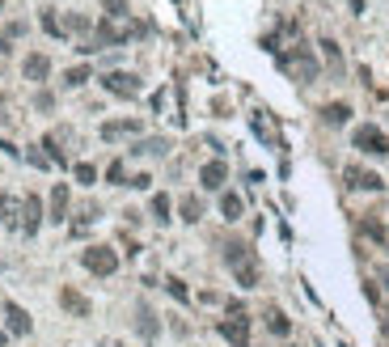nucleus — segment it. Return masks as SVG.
<instances>
[{
	"label": "nucleus",
	"mask_w": 389,
	"mask_h": 347,
	"mask_svg": "<svg viewBox=\"0 0 389 347\" xmlns=\"http://www.w3.org/2000/svg\"><path fill=\"white\" fill-rule=\"evenodd\" d=\"M165 288H169V297L186 301V284H182V280H174V276H169V280H165Z\"/></svg>",
	"instance_id": "obj_31"
},
{
	"label": "nucleus",
	"mask_w": 389,
	"mask_h": 347,
	"mask_svg": "<svg viewBox=\"0 0 389 347\" xmlns=\"http://www.w3.org/2000/svg\"><path fill=\"white\" fill-rule=\"evenodd\" d=\"M47 220L64 225L68 220V182H55L51 187V208H47Z\"/></svg>",
	"instance_id": "obj_14"
},
{
	"label": "nucleus",
	"mask_w": 389,
	"mask_h": 347,
	"mask_svg": "<svg viewBox=\"0 0 389 347\" xmlns=\"http://www.w3.org/2000/svg\"><path fill=\"white\" fill-rule=\"evenodd\" d=\"M106 8L110 13H127V0H106Z\"/></svg>",
	"instance_id": "obj_34"
},
{
	"label": "nucleus",
	"mask_w": 389,
	"mask_h": 347,
	"mask_svg": "<svg viewBox=\"0 0 389 347\" xmlns=\"http://www.w3.org/2000/svg\"><path fill=\"white\" fill-rule=\"evenodd\" d=\"M80 263H85V271H93V276H114V271H119V254H114L110 246H89V250H80Z\"/></svg>",
	"instance_id": "obj_5"
},
{
	"label": "nucleus",
	"mask_w": 389,
	"mask_h": 347,
	"mask_svg": "<svg viewBox=\"0 0 389 347\" xmlns=\"http://www.w3.org/2000/svg\"><path fill=\"white\" fill-rule=\"evenodd\" d=\"M21 72H25V81H34V85H38V81H47V76H51V59H47L42 51H30V55L21 59Z\"/></svg>",
	"instance_id": "obj_10"
},
{
	"label": "nucleus",
	"mask_w": 389,
	"mask_h": 347,
	"mask_svg": "<svg viewBox=\"0 0 389 347\" xmlns=\"http://www.w3.org/2000/svg\"><path fill=\"white\" fill-rule=\"evenodd\" d=\"M322 51H326V59H330V68H343V51H339V42H330V38H322Z\"/></svg>",
	"instance_id": "obj_24"
},
{
	"label": "nucleus",
	"mask_w": 389,
	"mask_h": 347,
	"mask_svg": "<svg viewBox=\"0 0 389 347\" xmlns=\"http://www.w3.org/2000/svg\"><path fill=\"white\" fill-rule=\"evenodd\" d=\"M225 263L233 267V276H237V284H241V288H254V284H258V259H254V250H250V246L229 242V246H225Z\"/></svg>",
	"instance_id": "obj_2"
},
{
	"label": "nucleus",
	"mask_w": 389,
	"mask_h": 347,
	"mask_svg": "<svg viewBox=\"0 0 389 347\" xmlns=\"http://www.w3.org/2000/svg\"><path fill=\"white\" fill-rule=\"evenodd\" d=\"M267 327H271V331H275V335H288V331H292V322H288V318H284V314H275V310H271V314H267Z\"/></svg>",
	"instance_id": "obj_27"
},
{
	"label": "nucleus",
	"mask_w": 389,
	"mask_h": 347,
	"mask_svg": "<svg viewBox=\"0 0 389 347\" xmlns=\"http://www.w3.org/2000/svg\"><path fill=\"white\" fill-rule=\"evenodd\" d=\"M59 305H64L72 318H89V297H80L76 288H64V293H59Z\"/></svg>",
	"instance_id": "obj_17"
},
{
	"label": "nucleus",
	"mask_w": 389,
	"mask_h": 347,
	"mask_svg": "<svg viewBox=\"0 0 389 347\" xmlns=\"http://www.w3.org/2000/svg\"><path fill=\"white\" fill-rule=\"evenodd\" d=\"M21 229H25L30 237L42 229V204H38V195H25V199H21Z\"/></svg>",
	"instance_id": "obj_12"
},
{
	"label": "nucleus",
	"mask_w": 389,
	"mask_h": 347,
	"mask_svg": "<svg viewBox=\"0 0 389 347\" xmlns=\"http://www.w3.org/2000/svg\"><path fill=\"white\" fill-rule=\"evenodd\" d=\"M0 220L8 229H21V199L17 195H0Z\"/></svg>",
	"instance_id": "obj_18"
},
{
	"label": "nucleus",
	"mask_w": 389,
	"mask_h": 347,
	"mask_svg": "<svg viewBox=\"0 0 389 347\" xmlns=\"http://www.w3.org/2000/svg\"><path fill=\"white\" fill-rule=\"evenodd\" d=\"M220 212H225V220H241V212H246V204H241V195H233V191H225V199H220Z\"/></svg>",
	"instance_id": "obj_21"
},
{
	"label": "nucleus",
	"mask_w": 389,
	"mask_h": 347,
	"mask_svg": "<svg viewBox=\"0 0 389 347\" xmlns=\"http://www.w3.org/2000/svg\"><path fill=\"white\" fill-rule=\"evenodd\" d=\"M0 347H4V331H0Z\"/></svg>",
	"instance_id": "obj_36"
},
{
	"label": "nucleus",
	"mask_w": 389,
	"mask_h": 347,
	"mask_svg": "<svg viewBox=\"0 0 389 347\" xmlns=\"http://www.w3.org/2000/svg\"><path fill=\"white\" fill-rule=\"evenodd\" d=\"M4 322H8V335H30V331H34L30 314H25L21 305H13V301H4Z\"/></svg>",
	"instance_id": "obj_15"
},
{
	"label": "nucleus",
	"mask_w": 389,
	"mask_h": 347,
	"mask_svg": "<svg viewBox=\"0 0 389 347\" xmlns=\"http://www.w3.org/2000/svg\"><path fill=\"white\" fill-rule=\"evenodd\" d=\"M25 161H30L34 170H47V165H51V157H47V153H38V148H30V153H25Z\"/></svg>",
	"instance_id": "obj_29"
},
{
	"label": "nucleus",
	"mask_w": 389,
	"mask_h": 347,
	"mask_svg": "<svg viewBox=\"0 0 389 347\" xmlns=\"http://www.w3.org/2000/svg\"><path fill=\"white\" fill-rule=\"evenodd\" d=\"M381 284H385V288H389V267H385V271H381Z\"/></svg>",
	"instance_id": "obj_35"
},
{
	"label": "nucleus",
	"mask_w": 389,
	"mask_h": 347,
	"mask_svg": "<svg viewBox=\"0 0 389 347\" xmlns=\"http://www.w3.org/2000/svg\"><path fill=\"white\" fill-rule=\"evenodd\" d=\"M352 144L360 148V153H373V157H389V136L381 127H373V123H364V127H356V136H352Z\"/></svg>",
	"instance_id": "obj_6"
},
{
	"label": "nucleus",
	"mask_w": 389,
	"mask_h": 347,
	"mask_svg": "<svg viewBox=\"0 0 389 347\" xmlns=\"http://www.w3.org/2000/svg\"><path fill=\"white\" fill-rule=\"evenodd\" d=\"M106 178H110V182H119V187H127V178H123V161H110Z\"/></svg>",
	"instance_id": "obj_30"
},
{
	"label": "nucleus",
	"mask_w": 389,
	"mask_h": 347,
	"mask_svg": "<svg viewBox=\"0 0 389 347\" xmlns=\"http://www.w3.org/2000/svg\"><path fill=\"white\" fill-rule=\"evenodd\" d=\"M131 153H165V140H140Z\"/></svg>",
	"instance_id": "obj_28"
},
{
	"label": "nucleus",
	"mask_w": 389,
	"mask_h": 347,
	"mask_svg": "<svg viewBox=\"0 0 389 347\" xmlns=\"http://www.w3.org/2000/svg\"><path fill=\"white\" fill-rule=\"evenodd\" d=\"M38 21H42V30H47V34L68 38V30H64V21H59V13H55V8H42V17H38Z\"/></svg>",
	"instance_id": "obj_22"
},
{
	"label": "nucleus",
	"mask_w": 389,
	"mask_h": 347,
	"mask_svg": "<svg viewBox=\"0 0 389 347\" xmlns=\"http://www.w3.org/2000/svg\"><path fill=\"white\" fill-rule=\"evenodd\" d=\"M343 182H347L352 191H381V187H385V178L373 174V170H364V165H347V170H343Z\"/></svg>",
	"instance_id": "obj_9"
},
{
	"label": "nucleus",
	"mask_w": 389,
	"mask_h": 347,
	"mask_svg": "<svg viewBox=\"0 0 389 347\" xmlns=\"http://www.w3.org/2000/svg\"><path fill=\"white\" fill-rule=\"evenodd\" d=\"M364 233H369V237H373V242H385V229H381V225H377V220H364Z\"/></svg>",
	"instance_id": "obj_32"
},
{
	"label": "nucleus",
	"mask_w": 389,
	"mask_h": 347,
	"mask_svg": "<svg viewBox=\"0 0 389 347\" xmlns=\"http://www.w3.org/2000/svg\"><path fill=\"white\" fill-rule=\"evenodd\" d=\"M76 182H80V187H93V182H97V170H93L89 161H80V165H76Z\"/></svg>",
	"instance_id": "obj_26"
},
{
	"label": "nucleus",
	"mask_w": 389,
	"mask_h": 347,
	"mask_svg": "<svg viewBox=\"0 0 389 347\" xmlns=\"http://www.w3.org/2000/svg\"><path fill=\"white\" fill-rule=\"evenodd\" d=\"M102 89L114 93V98H136L140 93V76L136 72H106L102 76Z\"/></svg>",
	"instance_id": "obj_8"
},
{
	"label": "nucleus",
	"mask_w": 389,
	"mask_h": 347,
	"mask_svg": "<svg viewBox=\"0 0 389 347\" xmlns=\"http://www.w3.org/2000/svg\"><path fill=\"white\" fill-rule=\"evenodd\" d=\"M280 68H284L292 81H301V85L318 81V55H313L309 47H288V51L280 55Z\"/></svg>",
	"instance_id": "obj_3"
},
{
	"label": "nucleus",
	"mask_w": 389,
	"mask_h": 347,
	"mask_svg": "<svg viewBox=\"0 0 389 347\" xmlns=\"http://www.w3.org/2000/svg\"><path fill=\"white\" fill-rule=\"evenodd\" d=\"M347 119H352V106H347V102H326V106H322V123L343 127Z\"/></svg>",
	"instance_id": "obj_19"
},
{
	"label": "nucleus",
	"mask_w": 389,
	"mask_h": 347,
	"mask_svg": "<svg viewBox=\"0 0 389 347\" xmlns=\"http://www.w3.org/2000/svg\"><path fill=\"white\" fill-rule=\"evenodd\" d=\"M225 178H229V165L216 157V161H208L203 170H199V182H203V191H220L225 187Z\"/></svg>",
	"instance_id": "obj_13"
},
{
	"label": "nucleus",
	"mask_w": 389,
	"mask_h": 347,
	"mask_svg": "<svg viewBox=\"0 0 389 347\" xmlns=\"http://www.w3.org/2000/svg\"><path fill=\"white\" fill-rule=\"evenodd\" d=\"M0 13H4V0H0Z\"/></svg>",
	"instance_id": "obj_37"
},
{
	"label": "nucleus",
	"mask_w": 389,
	"mask_h": 347,
	"mask_svg": "<svg viewBox=\"0 0 389 347\" xmlns=\"http://www.w3.org/2000/svg\"><path fill=\"white\" fill-rule=\"evenodd\" d=\"M250 131H254V136H258L267 148H280V144H284V136H280V123H275L267 110H254V114H250Z\"/></svg>",
	"instance_id": "obj_7"
},
{
	"label": "nucleus",
	"mask_w": 389,
	"mask_h": 347,
	"mask_svg": "<svg viewBox=\"0 0 389 347\" xmlns=\"http://www.w3.org/2000/svg\"><path fill=\"white\" fill-rule=\"evenodd\" d=\"M136 331H140V339H144V343H152V339L161 335V322H157V314H152L148 305H140V310H136Z\"/></svg>",
	"instance_id": "obj_16"
},
{
	"label": "nucleus",
	"mask_w": 389,
	"mask_h": 347,
	"mask_svg": "<svg viewBox=\"0 0 389 347\" xmlns=\"http://www.w3.org/2000/svg\"><path fill=\"white\" fill-rule=\"evenodd\" d=\"M148 182H152L148 174H136V178H127V187H136V191H148Z\"/></svg>",
	"instance_id": "obj_33"
},
{
	"label": "nucleus",
	"mask_w": 389,
	"mask_h": 347,
	"mask_svg": "<svg viewBox=\"0 0 389 347\" xmlns=\"http://www.w3.org/2000/svg\"><path fill=\"white\" fill-rule=\"evenodd\" d=\"M140 119H106L102 123V140H123V136H140Z\"/></svg>",
	"instance_id": "obj_11"
},
{
	"label": "nucleus",
	"mask_w": 389,
	"mask_h": 347,
	"mask_svg": "<svg viewBox=\"0 0 389 347\" xmlns=\"http://www.w3.org/2000/svg\"><path fill=\"white\" fill-rule=\"evenodd\" d=\"M182 220L186 225H199L203 220V199L199 195H182Z\"/></svg>",
	"instance_id": "obj_20"
},
{
	"label": "nucleus",
	"mask_w": 389,
	"mask_h": 347,
	"mask_svg": "<svg viewBox=\"0 0 389 347\" xmlns=\"http://www.w3.org/2000/svg\"><path fill=\"white\" fill-rule=\"evenodd\" d=\"M140 34H144V25L131 13H106L97 21V47H123V42H131Z\"/></svg>",
	"instance_id": "obj_1"
},
{
	"label": "nucleus",
	"mask_w": 389,
	"mask_h": 347,
	"mask_svg": "<svg viewBox=\"0 0 389 347\" xmlns=\"http://www.w3.org/2000/svg\"><path fill=\"white\" fill-rule=\"evenodd\" d=\"M85 81H89V68H85V64L68 68V76H64V85H72V89H76V85H85Z\"/></svg>",
	"instance_id": "obj_25"
},
{
	"label": "nucleus",
	"mask_w": 389,
	"mask_h": 347,
	"mask_svg": "<svg viewBox=\"0 0 389 347\" xmlns=\"http://www.w3.org/2000/svg\"><path fill=\"white\" fill-rule=\"evenodd\" d=\"M152 220H169V195H152Z\"/></svg>",
	"instance_id": "obj_23"
},
{
	"label": "nucleus",
	"mask_w": 389,
	"mask_h": 347,
	"mask_svg": "<svg viewBox=\"0 0 389 347\" xmlns=\"http://www.w3.org/2000/svg\"><path fill=\"white\" fill-rule=\"evenodd\" d=\"M225 339L233 347H250V318L237 310V305H229V318H220V327H216Z\"/></svg>",
	"instance_id": "obj_4"
}]
</instances>
